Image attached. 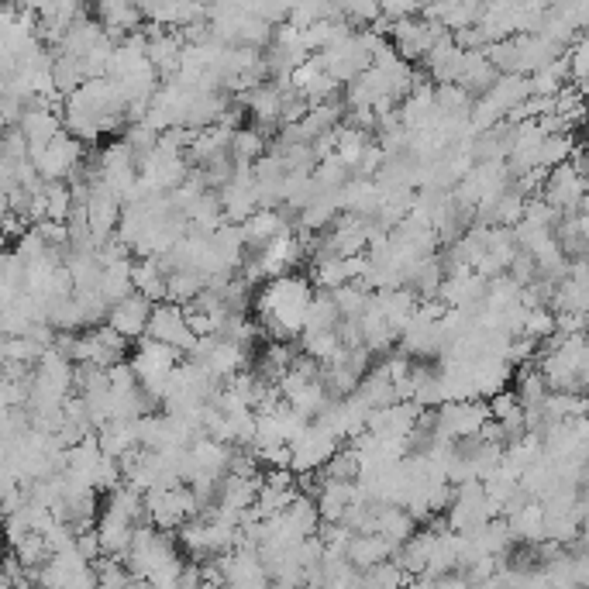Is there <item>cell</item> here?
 Returning a JSON list of instances; mask_svg holds the SVG:
<instances>
[{
  "mask_svg": "<svg viewBox=\"0 0 589 589\" xmlns=\"http://www.w3.org/2000/svg\"><path fill=\"white\" fill-rule=\"evenodd\" d=\"M314 300V290L304 276L283 273L262 283L259 297H255V317H259L262 331L269 338L293 341L304 335L307 328V307Z\"/></svg>",
  "mask_w": 589,
  "mask_h": 589,
  "instance_id": "6da1fadb",
  "label": "cell"
},
{
  "mask_svg": "<svg viewBox=\"0 0 589 589\" xmlns=\"http://www.w3.org/2000/svg\"><path fill=\"white\" fill-rule=\"evenodd\" d=\"M441 35H448V28L441 21L428 18V14H410V18H400L390 25L393 49L407 62H424V56L438 45Z\"/></svg>",
  "mask_w": 589,
  "mask_h": 589,
  "instance_id": "7a4b0ae2",
  "label": "cell"
},
{
  "mask_svg": "<svg viewBox=\"0 0 589 589\" xmlns=\"http://www.w3.org/2000/svg\"><path fill=\"white\" fill-rule=\"evenodd\" d=\"M290 445H293V472H317V469H324V465L331 462V455L341 448V438L314 417Z\"/></svg>",
  "mask_w": 589,
  "mask_h": 589,
  "instance_id": "3957f363",
  "label": "cell"
},
{
  "mask_svg": "<svg viewBox=\"0 0 589 589\" xmlns=\"http://www.w3.org/2000/svg\"><path fill=\"white\" fill-rule=\"evenodd\" d=\"M31 162L38 166L42 180H69L73 169L83 162V142L62 128L45 149H38L35 155H31Z\"/></svg>",
  "mask_w": 589,
  "mask_h": 589,
  "instance_id": "277c9868",
  "label": "cell"
},
{
  "mask_svg": "<svg viewBox=\"0 0 589 589\" xmlns=\"http://www.w3.org/2000/svg\"><path fill=\"white\" fill-rule=\"evenodd\" d=\"M145 335L169 341V345H176L186 355L193 352V345H197V338H200L197 331L190 328V321H186V307L176 304V300H162V304H155Z\"/></svg>",
  "mask_w": 589,
  "mask_h": 589,
  "instance_id": "5b68a950",
  "label": "cell"
},
{
  "mask_svg": "<svg viewBox=\"0 0 589 589\" xmlns=\"http://www.w3.org/2000/svg\"><path fill=\"white\" fill-rule=\"evenodd\" d=\"M490 403H483L479 397L469 400H445L438 407V431L452 434V438H472V434L483 431V424L490 421Z\"/></svg>",
  "mask_w": 589,
  "mask_h": 589,
  "instance_id": "8992f818",
  "label": "cell"
},
{
  "mask_svg": "<svg viewBox=\"0 0 589 589\" xmlns=\"http://www.w3.org/2000/svg\"><path fill=\"white\" fill-rule=\"evenodd\" d=\"M155 304L145 293H128V297H121L118 304H111V314H107V324L111 328H118L128 341H138L145 338V331H149V317H152Z\"/></svg>",
  "mask_w": 589,
  "mask_h": 589,
  "instance_id": "52a82bcc",
  "label": "cell"
},
{
  "mask_svg": "<svg viewBox=\"0 0 589 589\" xmlns=\"http://www.w3.org/2000/svg\"><path fill=\"white\" fill-rule=\"evenodd\" d=\"M397 541H390L386 534L379 531H359L352 534V541H348V562L355 565V569H372V565L386 562V558L397 555Z\"/></svg>",
  "mask_w": 589,
  "mask_h": 589,
  "instance_id": "ba28073f",
  "label": "cell"
},
{
  "mask_svg": "<svg viewBox=\"0 0 589 589\" xmlns=\"http://www.w3.org/2000/svg\"><path fill=\"white\" fill-rule=\"evenodd\" d=\"M417 524L421 521H417L403 503H379L376 507V531L386 534L390 541H397V545H403L407 538H414Z\"/></svg>",
  "mask_w": 589,
  "mask_h": 589,
  "instance_id": "9c48e42d",
  "label": "cell"
},
{
  "mask_svg": "<svg viewBox=\"0 0 589 589\" xmlns=\"http://www.w3.org/2000/svg\"><path fill=\"white\" fill-rule=\"evenodd\" d=\"M221 207H224V217H228L231 224H245L248 217L259 211V197H255V186H245V183H224L221 186Z\"/></svg>",
  "mask_w": 589,
  "mask_h": 589,
  "instance_id": "30bf717a",
  "label": "cell"
},
{
  "mask_svg": "<svg viewBox=\"0 0 589 589\" xmlns=\"http://www.w3.org/2000/svg\"><path fill=\"white\" fill-rule=\"evenodd\" d=\"M45 352H49V345L38 341L35 335H4V341H0V355H4V362L38 366V362L45 359Z\"/></svg>",
  "mask_w": 589,
  "mask_h": 589,
  "instance_id": "8fae6325",
  "label": "cell"
},
{
  "mask_svg": "<svg viewBox=\"0 0 589 589\" xmlns=\"http://www.w3.org/2000/svg\"><path fill=\"white\" fill-rule=\"evenodd\" d=\"M204 286L207 276L197 269H169V300H176V304H193L204 293Z\"/></svg>",
  "mask_w": 589,
  "mask_h": 589,
  "instance_id": "7c38bea8",
  "label": "cell"
},
{
  "mask_svg": "<svg viewBox=\"0 0 589 589\" xmlns=\"http://www.w3.org/2000/svg\"><path fill=\"white\" fill-rule=\"evenodd\" d=\"M300 345H304V352L314 355V359L335 362L338 352L345 348V341H341L338 328H324V331H304V335H300Z\"/></svg>",
  "mask_w": 589,
  "mask_h": 589,
  "instance_id": "4fadbf2b",
  "label": "cell"
},
{
  "mask_svg": "<svg viewBox=\"0 0 589 589\" xmlns=\"http://www.w3.org/2000/svg\"><path fill=\"white\" fill-rule=\"evenodd\" d=\"M352 176H355V169L348 166V162L341 159L338 152L328 155V159H321L314 166V180H317V186H321V190H341V186L352 180Z\"/></svg>",
  "mask_w": 589,
  "mask_h": 589,
  "instance_id": "5bb4252c",
  "label": "cell"
},
{
  "mask_svg": "<svg viewBox=\"0 0 589 589\" xmlns=\"http://www.w3.org/2000/svg\"><path fill=\"white\" fill-rule=\"evenodd\" d=\"M231 155H235L238 162H255L266 155V135H262L259 128H235V135H231Z\"/></svg>",
  "mask_w": 589,
  "mask_h": 589,
  "instance_id": "9a60e30c",
  "label": "cell"
},
{
  "mask_svg": "<svg viewBox=\"0 0 589 589\" xmlns=\"http://www.w3.org/2000/svg\"><path fill=\"white\" fill-rule=\"evenodd\" d=\"M407 579H414V576L397 562V555L372 565V569H362V586H400V583H407Z\"/></svg>",
  "mask_w": 589,
  "mask_h": 589,
  "instance_id": "2e32d148",
  "label": "cell"
},
{
  "mask_svg": "<svg viewBox=\"0 0 589 589\" xmlns=\"http://www.w3.org/2000/svg\"><path fill=\"white\" fill-rule=\"evenodd\" d=\"M565 56H569V69H572V80L583 83L589 80V31L572 38V45L565 49Z\"/></svg>",
  "mask_w": 589,
  "mask_h": 589,
  "instance_id": "e0dca14e",
  "label": "cell"
}]
</instances>
